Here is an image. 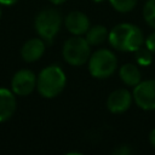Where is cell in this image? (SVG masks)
Segmentation results:
<instances>
[{
    "mask_svg": "<svg viewBox=\"0 0 155 155\" xmlns=\"http://www.w3.org/2000/svg\"><path fill=\"white\" fill-rule=\"evenodd\" d=\"M109 36V33L104 25H93L86 31V40L90 45H99Z\"/></svg>",
    "mask_w": 155,
    "mask_h": 155,
    "instance_id": "4fadbf2b",
    "label": "cell"
},
{
    "mask_svg": "<svg viewBox=\"0 0 155 155\" xmlns=\"http://www.w3.org/2000/svg\"><path fill=\"white\" fill-rule=\"evenodd\" d=\"M143 17L148 25L155 29V0H148L143 7Z\"/></svg>",
    "mask_w": 155,
    "mask_h": 155,
    "instance_id": "5bb4252c",
    "label": "cell"
},
{
    "mask_svg": "<svg viewBox=\"0 0 155 155\" xmlns=\"http://www.w3.org/2000/svg\"><path fill=\"white\" fill-rule=\"evenodd\" d=\"M119 75H120V79L124 81V84H126L127 86H136L140 82V79H142V74L138 67L131 63L124 64L120 68Z\"/></svg>",
    "mask_w": 155,
    "mask_h": 155,
    "instance_id": "7c38bea8",
    "label": "cell"
},
{
    "mask_svg": "<svg viewBox=\"0 0 155 155\" xmlns=\"http://www.w3.org/2000/svg\"><path fill=\"white\" fill-rule=\"evenodd\" d=\"M65 28L73 35H82L90 29V19L81 11H73L68 13L64 19Z\"/></svg>",
    "mask_w": 155,
    "mask_h": 155,
    "instance_id": "9c48e42d",
    "label": "cell"
},
{
    "mask_svg": "<svg viewBox=\"0 0 155 155\" xmlns=\"http://www.w3.org/2000/svg\"><path fill=\"white\" fill-rule=\"evenodd\" d=\"M15 93L7 88H0V122L8 120L16 110Z\"/></svg>",
    "mask_w": 155,
    "mask_h": 155,
    "instance_id": "8fae6325",
    "label": "cell"
},
{
    "mask_svg": "<svg viewBox=\"0 0 155 155\" xmlns=\"http://www.w3.org/2000/svg\"><path fill=\"white\" fill-rule=\"evenodd\" d=\"M86 38L75 35L69 38L63 45V58L70 65H82L90 59L91 48Z\"/></svg>",
    "mask_w": 155,
    "mask_h": 155,
    "instance_id": "277c9868",
    "label": "cell"
},
{
    "mask_svg": "<svg viewBox=\"0 0 155 155\" xmlns=\"http://www.w3.org/2000/svg\"><path fill=\"white\" fill-rule=\"evenodd\" d=\"M132 99H133V96L130 93L128 90L126 88L115 90L108 97V101H107L108 110L115 114L124 113L131 107Z\"/></svg>",
    "mask_w": 155,
    "mask_h": 155,
    "instance_id": "ba28073f",
    "label": "cell"
},
{
    "mask_svg": "<svg viewBox=\"0 0 155 155\" xmlns=\"http://www.w3.org/2000/svg\"><path fill=\"white\" fill-rule=\"evenodd\" d=\"M94 2H101V1H103V0H93Z\"/></svg>",
    "mask_w": 155,
    "mask_h": 155,
    "instance_id": "7402d4cb",
    "label": "cell"
},
{
    "mask_svg": "<svg viewBox=\"0 0 155 155\" xmlns=\"http://www.w3.org/2000/svg\"><path fill=\"white\" fill-rule=\"evenodd\" d=\"M65 74L58 65H48L44 68L36 78V88L45 98L57 97L65 86Z\"/></svg>",
    "mask_w": 155,
    "mask_h": 155,
    "instance_id": "7a4b0ae2",
    "label": "cell"
},
{
    "mask_svg": "<svg viewBox=\"0 0 155 155\" xmlns=\"http://www.w3.org/2000/svg\"><path fill=\"white\" fill-rule=\"evenodd\" d=\"M109 2L119 12H130L134 8L137 0H109Z\"/></svg>",
    "mask_w": 155,
    "mask_h": 155,
    "instance_id": "2e32d148",
    "label": "cell"
},
{
    "mask_svg": "<svg viewBox=\"0 0 155 155\" xmlns=\"http://www.w3.org/2000/svg\"><path fill=\"white\" fill-rule=\"evenodd\" d=\"M145 46H147L153 53H155V31L151 33V34L145 39Z\"/></svg>",
    "mask_w": 155,
    "mask_h": 155,
    "instance_id": "e0dca14e",
    "label": "cell"
},
{
    "mask_svg": "<svg viewBox=\"0 0 155 155\" xmlns=\"http://www.w3.org/2000/svg\"><path fill=\"white\" fill-rule=\"evenodd\" d=\"M52 4H54V5H59V4H63L64 1H67V0H50Z\"/></svg>",
    "mask_w": 155,
    "mask_h": 155,
    "instance_id": "44dd1931",
    "label": "cell"
},
{
    "mask_svg": "<svg viewBox=\"0 0 155 155\" xmlns=\"http://www.w3.org/2000/svg\"><path fill=\"white\" fill-rule=\"evenodd\" d=\"M108 39L114 48L124 52H134L143 44L140 29L131 23H120L115 25L109 33Z\"/></svg>",
    "mask_w": 155,
    "mask_h": 155,
    "instance_id": "6da1fadb",
    "label": "cell"
},
{
    "mask_svg": "<svg viewBox=\"0 0 155 155\" xmlns=\"http://www.w3.org/2000/svg\"><path fill=\"white\" fill-rule=\"evenodd\" d=\"M134 53H136V61H137V63L139 64V65H149L150 63H151V61H153V52L148 48V47H139V48H137L136 51H134Z\"/></svg>",
    "mask_w": 155,
    "mask_h": 155,
    "instance_id": "9a60e30c",
    "label": "cell"
},
{
    "mask_svg": "<svg viewBox=\"0 0 155 155\" xmlns=\"http://www.w3.org/2000/svg\"><path fill=\"white\" fill-rule=\"evenodd\" d=\"M149 140H150V143H151V145L155 148V128L150 132V134H149Z\"/></svg>",
    "mask_w": 155,
    "mask_h": 155,
    "instance_id": "d6986e66",
    "label": "cell"
},
{
    "mask_svg": "<svg viewBox=\"0 0 155 155\" xmlns=\"http://www.w3.org/2000/svg\"><path fill=\"white\" fill-rule=\"evenodd\" d=\"M117 67V59L115 54L107 50L101 48L93 52L88 59V71L97 79L109 78Z\"/></svg>",
    "mask_w": 155,
    "mask_h": 155,
    "instance_id": "3957f363",
    "label": "cell"
},
{
    "mask_svg": "<svg viewBox=\"0 0 155 155\" xmlns=\"http://www.w3.org/2000/svg\"><path fill=\"white\" fill-rule=\"evenodd\" d=\"M18 0H0V4L1 5H6V6H10V5H13L16 4Z\"/></svg>",
    "mask_w": 155,
    "mask_h": 155,
    "instance_id": "ffe728a7",
    "label": "cell"
},
{
    "mask_svg": "<svg viewBox=\"0 0 155 155\" xmlns=\"http://www.w3.org/2000/svg\"><path fill=\"white\" fill-rule=\"evenodd\" d=\"M130 153H131V149L127 145H121L114 150V154H116V155H128Z\"/></svg>",
    "mask_w": 155,
    "mask_h": 155,
    "instance_id": "ac0fdd59",
    "label": "cell"
},
{
    "mask_svg": "<svg viewBox=\"0 0 155 155\" xmlns=\"http://www.w3.org/2000/svg\"><path fill=\"white\" fill-rule=\"evenodd\" d=\"M34 25L40 38L51 42L61 29L62 25L61 13L53 8L42 10L38 13Z\"/></svg>",
    "mask_w": 155,
    "mask_h": 155,
    "instance_id": "5b68a950",
    "label": "cell"
},
{
    "mask_svg": "<svg viewBox=\"0 0 155 155\" xmlns=\"http://www.w3.org/2000/svg\"><path fill=\"white\" fill-rule=\"evenodd\" d=\"M133 99L143 110H155V80L140 81L133 88Z\"/></svg>",
    "mask_w": 155,
    "mask_h": 155,
    "instance_id": "8992f818",
    "label": "cell"
},
{
    "mask_svg": "<svg viewBox=\"0 0 155 155\" xmlns=\"http://www.w3.org/2000/svg\"><path fill=\"white\" fill-rule=\"evenodd\" d=\"M45 52V42L42 39H29L21 48V56L25 62H35Z\"/></svg>",
    "mask_w": 155,
    "mask_h": 155,
    "instance_id": "30bf717a",
    "label": "cell"
},
{
    "mask_svg": "<svg viewBox=\"0 0 155 155\" xmlns=\"http://www.w3.org/2000/svg\"><path fill=\"white\" fill-rule=\"evenodd\" d=\"M35 87H36V76L29 69L18 70L11 80L12 92L17 96H28L34 91Z\"/></svg>",
    "mask_w": 155,
    "mask_h": 155,
    "instance_id": "52a82bcc",
    "label": "cell"
},
{
    "mask_svg": "<svg viewBox=\"0 0 155 155\" xmlns=\"http://www.w3.org/2000/svg\"><path fill=\"white\" fill-rule=\"evenodd\" d=\"M1 5V4H0ZM1 15H2V12H1V7H0V18H1Z\"/></svg>",
    "mask_w": 155,
    "mask_h": 155,
    "instance_id": "603a6c76",
    "label": "cell"
}]
</instances>
